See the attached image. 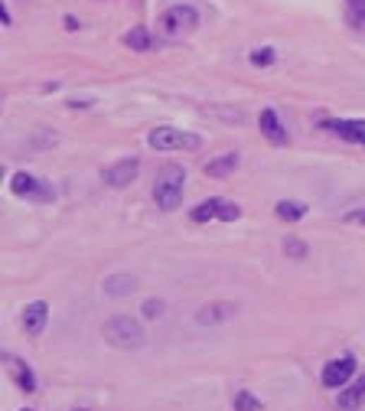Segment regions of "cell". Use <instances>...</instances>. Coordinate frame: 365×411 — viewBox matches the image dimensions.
<instances>
[{"mask_svg": "<svg viewBox=\"0 0 365 411\" xmlns=\"http://www.w3.org/2000/svg\"><path fill=\"white\" fill-rule=\"evenodd\" d=\"M183 183H186V170L183 167L170 163V167L160 170L157 183H153V199H157V206L163 212L179 209V202H183Z\"/></svg>", "mask_w": 365, "mask_h": 411, "instance_id": "6da1fadb", "label": "cell"}, {"mask_svg": "<svg viewBox=\"0 0 365 411\" xmlns=\"http://www.w3.org/2000/svg\"><path fill=\"white\" fill-rule=\"evenodd\" d=\"M147 144L153 151H199L203 137L193 131H179V127H153Z\"/></svg>", "mask_w": 365, "mask_h": 411, "instance_id": "7a4b0ae2", "label": "cell"}, {"mask_svg": "<svg viewBox=\"0 0 365 411\" xmlns=\"http://www.w3.org/2000/svg\"><path fill=\"white\" fill-rule=\"evenodd\" d=\"M104 340H108L111 346H118V349H137V346H144V330H140V323L131 317H111L108 323H104Z\"/></svg>", "mask_w": 365, "mask_h": 411, "instance_id": "3957f363", "label": "cell"}, {"mask_svg": "<svg viewBox=\"0 0 365 411\" xmlns=\"http://www.w3.org/2000/svg\"><path fill=\"white\" fill-rule=\"evenodd\" d=\"M10 190L17 196H23V199H33V202H49L52 196H56V190H52L46 180H36V176H30V173L13 176V180H10Z\"/></svg>", "mask_w": 365, "mask_h": 411, "instance_id": "277c9868", "label": "cell"}, {"mask_svg": "<svg viewBox=\"0 0 365 411\" xmlns=\"http://www.w3.org/2000/svg\"><path fill=\"white\" fill-rule=\"evenodd\" d=\"M160 26L167 30L170 36L176 33H189V30H196L199 26V13H196L189 4H176V7H170L167 13L160 17Z\"/></svg>", "mask_w": 365, "mask_h": 411, "instance_id": "5b68a950", "label": "cell"}, {"mask_svg": "<svg viewBox=\"0 0 365 411\" xmlns=\"http://www.w3.org/2000/svg\"><path fill=\"white\" fill-rule=\"evenodd\" d=\"M352 372H356V359L352 356H342V359H333L323 366V386L326 388H342L352 378Z\"/></svg>", "mask_w": 365, "mask_h": 411, "instance_id": "8992f818", "label": "cell"}, {"mask_svg": "<svg viewBox=\"0 0 365 411\" xmlns=\"http://www.w3.org/2000/svg\"><path fill=\"white\" fill-rule=\"evenodd\" d=\"M137 170H140V163H137L134 157L118 160L114 167H108V170H104V183H108V186H114V190H121V186L134 183V180H137Z\"/></svg>", "mask_w": 365, "mask_h": 411, "instance_id": "52a82bcc", "label": "cell"}, {"mask_svg": "<svg viewBox=\"0 0 365 411\" xmlns=\"http://www.w3.org/2000/svg\"><path fill=\"white\" fill-rule=\"evenodd\" d=\"M46 320H49V307L43 301H33L23 307V330L26 336H40L46 330Z\"/></svg>", "mask_w": 365, "mask_h": 411, "instance_id": "ba28073f", "label": "cell"}, {"mask_svg": "<svg viewBox=\"0 0 365 411\" xmlns=\"http://www.w3.org/2000/svg\"><path fill=\"white\" fill-rule=\"evenodd\" d=\"M235 313V303H205L196 311V323H203V327H213V323H225L232 320Z\"/></svg>", "mask_w": 365, "mask_h": 411, "instance_id": "9c48e42d", "label": "cell"}, {"mask_svg": "<svg viewBox=\"0 0 365 411\" xmlns=\"http://www.w3.org/2000/svg\"><path fill=\"white\" fill-rule=\"evenodd\" d=\"M323 127L352 144H365V121H323Z\"/></svg>", "mask_w": 365, "mask_h": 411, "instance_id": "30bf717a", "label": "cell"}, {"mask_svg": "<svg viewBox=\"0 0 365 411\" xmlns=\"http://www.w3.org/2000/svg\"><path fill=\"white\" fill-rule=\"evenodd\" d=\"M362 405H365V376L356 378L346 392H340V408L342 411H356V408H362Z\"/></svg>", "mask_w": 365, "mask_h": 411, "instance_id": "8fae6325", "label": "cell"}, {"mask_svg": "<svg viewBox=\"0 0 365 411\" xmlns=\"http://www.w3.org/2000/svg\"><path fill=\"white\" fill-rule=\"evenodd\" d=\"M261 131H264V137H268L271 144H284V141H287V134H284V127H280L274 108H264L261 111Z\"/></svg>", "mask_w": 365, "mask_h": 411, "instance_id": "7c38bea8", "label": "cell"}, {"mask_svg": "<svg viewBox=\"0 0 365 411\" xmlns=\"http://www.w3.org/2000/svg\"><path fill=\"white\" fill-rule=\"evenodd\" d=\"M235 167H238V154H222V157H215V160L205 163V173L209 176H229Z\"/></svg>", "mask_w": 365, "mask_h": 411, "instance_id": "4fadbf2b", "label": "cell"}, {"mask_svg": "<svg viewBox=\"0 0 365 411\" xmlns=\"http://www.w3.org/2000/svg\"><path fill=\"white\" fill-rule=\"evenodd\" d=\"M124 42H128V50H134V52H147L153 46L150 30H147V26H134V30L124 36Z\"/></svg>", "mask_w": 365, "mask_h": 411, "instance_id": "5bb4252c", "label": "cell"}, {"mask_svg": "<svg viewBox=\"0 0 365 411\" xmlns=\"http://www.w3.org/2000/svg\"><path fill=\"white\" fill-rule=\"evenodd\" d=\"M10 372H13V382H17V386L23 388V392H36V378H33V372H30V366H26V362L13 359Z\"/></svg>", "mask_w": 365, "mask_h": 411, "instance_id": "9a60e30c", "label": "cell"}, {"mask_svg": "<svg viewBox=\"0 0 365 411\" xmlns=\"http://www.w3.org/2000/svg\"><path fill=\"white\" fill-rule=\"evenodd\" d=\"M274 212H277L280 219H287V222H300V219L306 216V206L304 202H294V199H280L277 206H274Z\"/></svg>", "mask_w": 365, "mask_h": 411, "instance_id": "2e32d148", "label": "cell"}, {"mask_svg": "<svg viewBox=\"0 0 365 411\" xmlns=\"http://www.w3.org/2000/svg\"><path fill=\"white\" fill-rule=\"evenodd\" d=\"M222 202H225V199H205V202H199V206L189 212V219H193V222H209V219H219Z\"/></svg>", "mask_w": 365, "mask_h": 411, "instance_id": "e0dca14e", "label": "cell"}, {"mask_svg": "<svg viewBox=\"0 0 365 411\" xmlns=\"http://www.w3.org/2000/svg\"><path fill=\"white\" fill-rule=\"evenodd\" d=\"M104 291H108L111 297H124V294L134 291V277H128V274L108 277V281H104Z\"/></svg>", "mask_w": 365, "mask_h": 411, "instance_id": "ac0fdd59", "label": "cell"}, {"mask_svg": "<svg viewBox=\"0 0 365 411\" xmlns=\"http://www.w3.org/2000/svg\"><path fill=\"white\" fill-rule=\"evenodd\" d=\"M284 252L290 255V258H306V245L300 242V238H294V235H290V238H284Z\"/></svg>", "mask_w": 365, "mask_h": 411, "instance_id": "d6986e66", "label": "cell"}, {"mask_svg": "<svg viewBox=\"0 0 365 411\" xmlns=\"http://www.w3.org/2000/svg\"><path fill=\"white\" fill-rule=\"evenodd\" d=\"M235 408H238V411H258V408H261V402H258V398H255L251 392H238Z\"/></svg>", "mask_w": 365, "mask_h": 411, "instance_id": "ffe728a7", "label": "cell"}, {"mask_svg": "<svg viewBox=\"0 0 365 411\" xmlns=\"http://www.w3.org/2000/svg\"><path fill=\"white\" fill-rule=\"evenodd\" d=\"M274 59H277V56H274L271 46H264V50H255V52H251V62H255V66H271Z\"/></svg>", "mask_w": 365, "mask_h": 411, "instance_id": "44dd1931", "label": "cell"}, {"mask_svg": "<svg viewBox=\"0 0 365 411\" xmlns=\"http://www.w3.org/2000/svg\"><path fill=\"white\" fill-rule=\"evenodd\" d=\"M238 216H241V209H238L235 202H222V209H219V219H222V222H235Z\"/></svg>", "mask_w": 365, "mask_h": 411, "instance_id": "7402d4cb", "label": "cell"}, {"mask_svg": "<svg viewBox=\"0 0 365 411\" xmlns=\"http://www.w3.org/2000/svg\"><path fill=\"white\" fill-rule=\"evenodd\" d=\"M160 313H163V301H147L144 303V317H160Z\"/></svg>", "mask_w": 365, "mask_h": 411, "instance_id": "603a6c76", "label": "cell"}, {"mask_svg": "<svg viewBox=\"0 0 365 411\" xmlns=\"http://www.w3.org/2000/svg\"><path fill=\"white\" fill-rule=\"evenodd\" d=\"M359 13L365 17V0H349V17L359 20Z\"/></svg>", "mask_w": 365, "mask_h": 411, "instance_id": "cb8c5ba5", "label": "cell"}, {"mask_svg": "<svg viewBox=\"0 0 365 411\" xmlns=\"http://www.w3.org/2000/svg\"><path fill=\"white\" fill-rule=\"evenodd\" d=\"M359 222H362V226H365V209H362V212H359Z\"/></svg>", "mask_w": 365, "mask_h": 411, "instance_id": "d4e9b609", "label": "cell"}]
</instances>
